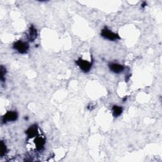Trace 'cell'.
Instances as JSON below:
<instances>
[{
    "instance_id": "obj_3",
    "label": "cell",
    "mask_w": 162,
    "mask_h": 162,
    "mask_svg": "<svg viewBox=\"0 0 162 162\" xmlns=\"http://www.w3.org/2000/svg\"><path fill=\"white\" fill-rule=\"evenodd\" d=\"M76 64H77L81 70H82L84 72H88L92 66V63L88 61L82 60V58H79L76 61Z\"/></svg>"
},
{
    "instance_id": "obj_6",
    "label": "cell",
    "mask_w": 162,
    "mask_h": 162,
    "mask_svg": "<svg viewBox=\"0 0 162 162\" xmlns=\"http://www.w3.org/2000/svg\"><path fill=\"white\" fill-rule=\"evenodd\" d=\"M37 129H38V127L36 124L31 126L29 128H28L25 132L28 138H34V137H36V136H37V134H38Z\"/></svg>"
},
{
    "instance_id": "obj_9",
    "label": "cell",
    "mask_w": 162,
    "mask_h": 162,
    "mask_svg": "<svg viewBox=\"0 0 162 162\" xmlns=\"http://www.w3.org/2000/svg\"><path fill=\"white\" fill-rule=\"evenodd\" d=\"M112 110H113V115L115 117H117L122 114L123 111V108L121 107L114 105L112 107Z\"/></svg>"
},
{
    "instance_id": "obj_8",
    "label": "cell",
    "mask_w": 162,
    "mask_h": 162,
    "mask_svg": "<svg viewBox=\"0 0 162 162\" xmlns=\"http://www.w3.org/2000/svg\"><path fill=\"white\" fill-rule=\"evenodd\" d=\"M35 144L37 150H41L45 145V140L41 137H37L35 139Z\"/></svg>"
},
{
    "instance_id": "obj_2",
    "label": "cell",
    "mask_w": 162,
    "mask_h": 162,
    "mask_svg": "<svg viewBox=\"0 0 162 162\" xmlns=\"http://www.w3.org/2000/svg\"><path fill=\"white\" fill-rule=\"evenodd\" d=\"M28 47H29L28 44L27 43L23 42L22 41H18L13 44V48L16 50L19 53L21 54L25 53L28 50Z\"/></svg>"
},
{
    "instance_id": "obj_12",
    "label": "cell",
    "mask_w": 162,
    "mask_h": 162,
    "mask_svg": "<svg viewBox=\"0 0 162 162\" xmlns=\"http://www.w3.org/2000/svg\"><path fill=\"white\" fill-rule=\"evenodd\" d=\"M141 5H142L141 6H142V8H143V7H145V6H146V5H147V4H146V2H144V3H142V4Z\"/></svg>"
},
{
    "instance_id": "obj_11",
    "label": "cell",
    "mask_w": 162,
    "mask_h": 162,
    "mask_svg": "<svg viewBox=\"0 0 162 162\" xmlns=\"http://www.w3.org/2000/svg\"><path fill=\"white\" fill-rule=\"evenodd\" d=\"M1 81L2 82L5 81V75L6 73V69L3 66H1Z\"/></svg>"
},
{
    "instance_id": "obj_4",
    "label": "cell",
    "mask_w": 162,
    "mask_h": 162,
    "mask_svg": "<svg viewBox=\"0 0 162 162\" xmlns=\"http://www.w3.org/2000/svg\"><path fill=\"white\" fill-rule=\"evenodd\" d=\"M18 118V114L16 111H8L4 116L2 117L3 123H6L7 122L15 121Z\"/></svg>"
},
{
    "instance_id": "obj_7",
    "label": "cell",
    "mask_w": 162,
    "mask_h": 162,
    "mask_svg": "<svg viewBox=\"0 0 162 162\" xmlns=\"http://www.w3.org/2000/svg\"><path fill=\"white\" fill-rule=\"evenodd\" d=\"M37 33L36 28L34 27V25H31L29 28V32L28 34V40L30 41H34L37 37Z\"/></svg>"
},
{
    "instance_id": "obj_5",
    "label": "cell",
    "mask_w": 162,
    "mask_h": 162,
    "mask_svg": "<svg viewBox=\"0 0 162 162\" xmlns=\"http://www.w3.org/2000/svg\"><path fill=\"white\" fill-rule=\"evenodd\" d=\"M108 66L110 70L115 73H120L124 70V66L119 63H109Z\"/></svg>"
},
{
    "instance_id": "obj_10",
    "label": "cell",
    "mask_w": 162,
    "mask_h": 162,
    "mask_svg": "<svg viewBox=\"0 0 162 162\" xmlns=\"http://www.w3.org/2000/svg\"><path fill=\"white\" fill-rule=\"evenodd\" d=\"M7 151V148L4 143V142L3 141H1V156H3L5 155Z\"/></svg>"
},
{
    "instance_id": "obj_1",
    "label": "cell",
    "mask_w": 162,
    "mask_h": 162,
    "mask_svg": "<svg viewBox=\"0 0 162 162\" xmlns=\"http://www.w3.org/2000/svg\"><path fill=\"white\" fill-rule=\"evenodd\" d=\"M101 35L104 39L108 40L110 41H115L120 39V37L117 34L109 30L107 27H104L103 28Z\"/></svg>"
}]
</instances>
